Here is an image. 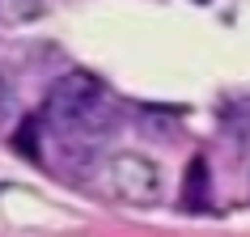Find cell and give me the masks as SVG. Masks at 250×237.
<instances>
[{"label":"cell","mask_w":250,"mask_h":237,"mask_svg":"<svg viewBox=\"0 0 250 237\" xmlns=\"http://www.w3.org/2000/svg\"><path fill=\"white\" fill-rule=\"evenodd\" d=\"M42 118L64 127V132L98 136L115 123V102L106 98L102 80L89 72H64L55 77V85L42 98Z\"/></svg>","instance_id":"6da1fadb"},{"label":"cell","mask_w":250,"mask_h":237,"mask_svg":"<svg viewBox=\"0 0 250 237\" xmlns=\"http://www.w3.org/2000/svg\"><path fill=\"white\" fill-rule=\"evenodd\" d=\"M106 174H110V191L123 203H132V208L161 203V165L153 157H145V153H115Z\"/></svg>","instance_id":"7a4b0ae2"},{"label":"cell","mask_w":250,"mask_h":237,"mask_svg":"<svg viewBox=\"0 0 250 237\" xmlns=\"http://www.w3.org/2000/svg\"><path fill=\"white\" fill-rule=\"evenodd\" d=\"M39 13H42V0H0V21H9V26L34 21Z\"/></svg>","instance_id":"3957f363"},{"label":"cell","mask_w":250,"mask_h":237,"mask_svg":"<svg viewBox=\"0 0 250 237\" xmlns=\"http://www.w3.org/2000/svg\"><path fill=\"white\" fill-rule=\"evenodd\" d=\"M204 182H208V174H204V161H195L191 165V174H187V208H204Z\"/></svg>","instance_id":"277c9868"},{"label":"cell","mask_w":250,"mask_h":237,"mask_svg":"<svg viewBox=\"0 0 250 237\" xmlns=\"http://www.w3.org/2000/svg\"><path fill=\"white\" fill-rule=\"evenodd\" d=\"M13 102H17V89H13V77L0 72V123L13 115Z\"/></svg>","instance_id":"5b68a950"}]
</instances>
